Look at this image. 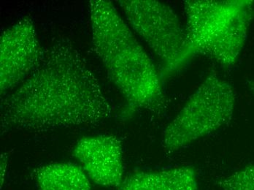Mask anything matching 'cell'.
Returning a JSON list of instances; mask_svg holds the SVG:
<instances>
[{
  "mask_svg": "<svg viewBox=\"0 0 254 190\" xmlns=\"http://www.w3.org/2000/svg\"><path fill=\"white\" fill-rule=\"evenodd\" d=\"M44 51L35 24L26 17L1 33L0 38V89L3 97L18 87L35 70Z\"/></svg>",
  "mask_w": 254,
  "mask_h": 190,
  "instance_id": "6",
  "label": "cell"
},
{
  "mask_svg": "<svg viewBox=\"0 0 254 190\" xmlns=\"http://www.w3.org/2000/svg\"><path fill=\"white\" fill-rule=\"evenodd\" d=\"M190 59L202 55L225 68L235 65L254 15L252 0L184 1Z\"/></svg>",
  "mask_w": 254,
  "mask_h": 190,
  "instance_id": "3",
  "label": "cell"
},
{
  "mask_svg": "<svg viewBox=\"0 0 254 190\" xmlns=\"http://www.w3.org/2000/svg\"><path fill=\"white\" fill-rule=\"evenodd\" d=\"M236 96L228 82L216 73L199 85L164 131L162 144L176 152L228 125L233 117Z\"/></svg>",
  "mask_w": 254,
  "mask_h": 190,
  "instance_id": "4",
  "label": "cell"
},
{
  "mask_svg": "<svg viewBox=\"0 0 254 190\" xmlns=\"http://www.w3.org/2000/svg\"><path fill=\"white\" fill-rule=\"evenodd\" d=\"M116 190H198L196 173L190 166L139 171L125 177Z\"/></svg>",
  "mask_w": 254,
  "mask_h": 190,
  "instance_id": "8",
  "label": "cell"
},
{
  "mask_svg": "<svg viewBox=\"0 0 254 190\" xmlns=\"http://www.w3.org/2000/svg\"><path fill=\"white\" fill-rule=\"evenodd\" d=\"M247 86L249 87V90L251 91L254 96V79L249 80L247 81Z\"/></svg>",
  "mask_w": 254,
  "mask_h": 190,
  "instance_id": "12",
  "label": "cell"
},
{
  "mask_svg": "<svg viewBox=\"0 0 254 190\" xmlns=\"http://www.w3.org/2000/svg\"><path fill=\"white\" fill-rule=\"evenodd\" d=\"M7 155L5 154H2L1 156V189L2 188L3 184H4V179H5L6 172L7 169V163H8V159Z\"/></svg>",
  "mask_w": 254,
  "mask_h": 190,
  "instance_id": "11",
  "label": "cell"
},
{
  "mask_svg": "<svg viewBox=\"0 0 254 190\" xmlns=\"http://www.w3.org/2000/svg\"><path fill=\"white\" fill-rule=\"evenodd\" d=\"M72 156L96 185L117 188L123 182V146L114 135L89 136L80 138Z\"/></svg>",
  "mask_w": 254,
  "mask_h": 190,
  "instance_id": "7",
  "label": "cell"
},
{
  "mask_svg": "<svg viewBox=\"0 0 254 190\" xmlns=\"http://www.w3.org/2000/svg\"><path fill=\"white\" fill-rule=\"evenodd\" d=\"M0 107L1 135L99 125L113 114L84 57L64 38L44 50L38 67L1 97Z\"/></svg>",
  "mask_w": 254,
  "mask_h": 190,
  "instance_id": "1",
  "label": "cell"
},
{
  "mask_svg": "<svg viewBox=\"0 0 254 190\" xmlns=\"http://www.w3.org/2000/svg\"><path fill=\"white\" fill-rule=\"evenodd\" d=\"M224 190H254L250 189H243V188H235V189H227Z\"/></svg>",
  "mask_w": 254,
  "mask_h": 190,
  "instance_id": "13",
  "label": "cell"
},
{
  "mask_svg": "<svg viewBox=\"0 0 254 190\" xmlns=\"http://www.w3.org/2000/svg\"><path fill=\"white\" fill-rule=\"evenodd\" d=\"M221 189L243 188L254 190V165L231 174L219 183Z\"/></svg>",
  "mask_w": 254,
  "mask_h": 190,
  "instance_id": "10",
  "label": "cell"
},
{
  "mask_svg": "<svg viewBox=\"0 0 254 190\" xmlns=\"http://www.w3.org/2000/svg\"><path fill=\"white\" fill-rule=\"evenodd\" d=\"M93 46L128 114L157 111L165 103L162 77L111 1H89Z\"/></svg>",
  "mask_w": 254,
  "mask_h": 190,
  "instance_id": "2",
  "label": "cell"
},
{
  "mask_svg": "<svg viewBox=\"0 0 254 190\" xmlns=\"http://www.w3.org/2000/svg\"><path fill=\"white\" fill-rule=\"evenodd\" d=\"M32 177L40 190H91L89 178L73 163L43 165L34 170Z\"/></svg>",
  "mask_w": 254,
  "mask_h": 190,
  "instance_id": "9",
  "label": "cell"
},
{
  "mask_svg": "<svg viewBox=\"0 0 254 190\" xmlns=\"http://www.w3.org/2000/svg\"><path fill=\"white\" fill-rule=\"evenodd\" d=\"M118 2L130 25L162 63V78L177 72L190 60L187 29L170 6L155 0Z\"/></svg>",
  "mask_w": 254,
  "mask_h": 190,
  "instance_id": "5",
  "label": "cell"
}]
</instances>
